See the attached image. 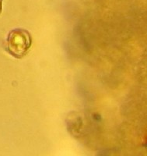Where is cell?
I'll return each instance as SVG.
<instances>
[{"instance_id": "2", "label": "cell", "mask_w": 147, "mask_h": 156, "mask_svg": "<svg viewBox=\"0 0 147 156\" xmlns=\"http://www.w3.org/2000/svg\"><path fill=\"white\" fill-rule=\"evenodd\" d=\"M2 1L3 0H0V13H1V12H2Z\"/></svg>"}, {"instance_id": "1", "label": "cell", "mask_w": 147, "mask_h": 156, "mask_svg": "<svg viewBox=\"0 0 147 156\" xmlns=\"http://www.w3.org/2000/svg\"><path fill=\"white\" fill-rule=\"evenodd\" d=\"M32 45V37L28 30L15 28L8 34L5 49L12 56L21 58L28 53Z\"/></svg>"}]
</instances>
